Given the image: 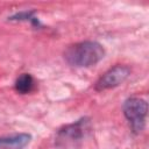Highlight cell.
Returning <instances> with one entry per match:
<instances>
[{
    "label": "cell",
    "instance_id": "obj_1",
    "mask_svg": "<svg viewBox=\"0 0 149 149\" xmlns=\"http://www.w3.org/2000/svg\"><path fill=\"white\" fill-rule=\"evenodd\" d=\"M104 47L97 41H83L70 45L65 52V61L76 68H90L98 64L105 57Z\"/></svg>",
    "mask_w": 149,
    "mask_h": 149
},
{
    "label": "cell",
    "instance_id": "obj_2",
    "mask_svg": "<svg viewBox=\"0 0 149 149\" xmlns=\"http://www.w3.org/2000/svg\"><path fill=\"white\" fill-rule=\"evenodd\" d=\"M90 130V120L81 118L76 122L66 125L58 129L55 137V144L58 148H71L77 146Z\"/></svg>",
    "mask_w": 149,
    "mask_h": 149
},
{
    "label": "cell",
    "instance_id": "obj_3",
    "mask_svg": "<svg viewBox=\"0 0 149 149\" xmlns=\"http://www.w3.org/2000/svg\"><path fill=\"white\" fill-rule=\"evenodd\" d=\"M122 109L132 132L134 134H140L146 127L148 102L140 97H130L123 102Z\"/></svg>",
    "mask_w": 149,
    "mask_h": 149
},
{
    "label": "cell",
    "instance_id": "obj_4",
    "mask_svg": "<svg viewBox=\"0 0 149 149\" xmlns=\"http://www.w3.org/2000/svg\"><path fill=\"white\" fill-rule=\"evenodd\" d=\"M130 74V68L127 65H114L113 68L108 69L104 74L99 77L97 80L94 88L97 91H105L109 88H114L119 85H121L123 81L127 80V78Z\"/></svg>",
    "mask_w": 149,
    "mask_h": 149
},
{
    "label": "cell",
    "instance_id": "obj_5",
    "mask_svg": "<svg viewBox=\"0 0 149 149\" xmlns=\"http://www.w3.org/2000/svg\"><path fill=\"white\" fill-rule=\"evenodd\" d=\"M31 141L28 133H17L0 137V149H23Z\"/></svg>",
    "mask_w": 149,
    "mask_h": 149
},
{
    "label": "cell",
    "instance_id": "obj_6",
    "mask_svg": "<svg viewBox=\"0 0 149 149\" xmlns=\"http://www.w3.org/2000/svg\"><path fill=\"white\" fill-rule=\"evenodd\" d=\"M35 86V81H34V78L30 73H22L20 74L16 80H15V84H14V88L16 92L21 93V94H27V93H30L33 91Z\"/></svg>",
    "mask_w": 149,
    "mask_h": 149
},
{
    "label": "cell",
    "instance_id": "obj_7",
    "mask_svg": "<svg viewBox=\"0 0 149 149\" xmlns=\"http://www.w3.org/2000/svg\"><path fill=\"white\" fill-rule=\"evenodd\" d=\"M34 14H35V10H23L9 16L8 20L9 21H31L34 24L40 26V21L34 16Z\"/></svg>",
    "mask_w": 149,
    "mask_h": 149
}]
</instances>
